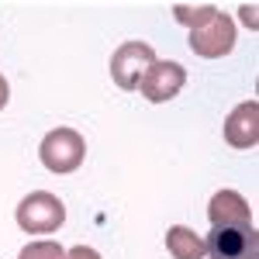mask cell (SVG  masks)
Masks as SVG:
<instances>
[{
    "label": "cell",
    "mask_w": 259,
    "mask_h": 259,
    "mask_svg": "<svg viewBox=\"0 0 259 259\" xmlns=\"http://www.w3.org/2000/svg\"><path fill=\"white\" fill-rule=\"evenodd\" d=\"M41 162L49 173H73L83 166V156H87V142H83L80 132L73 128H56L41 139V149H38Z\"/></svg>",
    "instance_id": "6da1fadb"
},
{
    "label": "cell",
    "mask_w": 259,
    "mask_h": 259,
    "mask_svg": "<svg viewBox=\"0 0 259 259\" xmlns=\"http://www.w3.org/2000/svg\"><path fill=\"white\" fill-rule=\"evenodd\" d=\"M62 221H66V204L49 190H35L18 204V225L21 232H31V235H49L56 232Z\"/></svg>",
    "instance_id": "7a4b0ae2"
},
{
    "label": "cell",
    "mask_w": 259,
    "mask_h": 259,
    "mask_svg": "<svg viewBox=\"0 0 259 259\" xmlns=\"http://www.w3.org/2000/svg\"><path fill=\"white\" fill-rule=\"evenodd\" d=\"M152 62H156V52H152L149 41H124L111 56V80L118 83L121 90H139L142 76Z\"/></svg>",
    "instance_id": "3957f363"
},
{
    "label": "cell",
    "mask_w": 259,
    "mask_h": 259,
    "mask_svg": "<svg viewBox=\"0 0 259 259\" xmlns=\"http://www.w3.org/2000/svg\"><path fill=\"white\" fill-rule=\"evenodd\" d=\"M204 249L211 259H259V239L252 225H228V228H214Z\"/></svg>",
    "instance_id": "277c9868"
},
{
    "label": "cell",
    "mask_w": 259,
    "mask_h": 259,
    "mask_svg": "<svg viewBox=\"0 0 259 259\" xmlns=\"http://www.w3.org/2000/svg\"><path fill=\"white\" fill-rule=\"evenodd\" d=\"M183 83H187V69L173 59H156L149 69H145V76H142L139 90L145 100H152V104H166V100H173L183 90Z\"/></svg>",
    "instance_id": "5b68a950"
},
{
    "label": "cell",
    "mask_w": 259,
    "mask_h": 259,
    "mask_svg": "<svg viewBox=\"0 0 259 259\" xmlns=\"http://www.w3.org/2000/svg\"><path fill=\"white\" fill-rule=\"evenodd\" d=\"M190 49L197 52L200 59H221L235 49V21L228 14H218L207 28L190 31Z\"/></svg>",
    "instance_id": "8992f818"
},
{
    "label": "cell",
    "mask_w": 259,
    "mask_h": 259,
    "mask_svg": "<svg viewBox=\"0 0 259 259\" xmlns=\"http://www.w3.org/2000/svg\"><path fill=\"white\" fill-rule=\"evenodd\" d=\"M225 139L232 149H256L259 142V104L245 100L225 121Z\"/></svg>",
    "instance_id": "52a82bcc"
},
{
    "label": "cell",
    "mask_w": 259,
    "mask_h": 259,
    "mask_svg": "<svg viewBox=\"0 0 259 259\" xmlns=\"http://www.w3.org/2000/svg\"><path fill=\"white\" fill-rule=\"evenodd\" d=\"M207 218L214 228H228V225H252V207L249 200L235 194V190H218L211 204H207Z\"/></svg>",
    "instance_id": "ba28073f"
},
{
    "label": "cell",
    "mask_w": 259,
    "mask_h": 259,
    "mask_svg": "<svg viewBox=\"0 0 259 259\" xmlns=\"http://www.w3.org/2000/svg\"><path fill=\"white\" fill-rule=\"evenodd\" d=\"M166 249L173 252V259H204V239L187 225H173L166 232Z\"/></svg>",
    "instance_id": "9c48e42d"
},
{
    "label": "cell",
    "mask_w": 259,
    "mask_h": 259,
    "mask_svg": "<svg viewBox=\"0 0 259 259\" xmlns=\"http://www.w3.org/2000/svg\"><path fill=\"white\" fill-rule=\"evenodd\" d=\"M221 11L214 7V4H173V18L180 21V24H187L190 31H200V28H207L211 21L218 18Z\"/></svg>",
    "instance_id": "30bf717a"
},
{
    "label": "cell",
    "mask_w": 259,
    "mask_h": 259,
    "mask_svg": "<svg viewBox=\"0 0 259 259\" xmlns=\"http://www.w3.org/2000/svg\"><path fill=\"white\" fill-rule=\"evenodd\" d=\"M62 256H66V252H62L59 242L41 239V242H31V245H24L18 259H62Z\"/></svg>",
    "instance_id": "8fae6325"
},
{
    "label": "cell",
    "mask_w": 259,
    "mask_h": 259,
    "mask_svg": "<svg viewBox=\"0 0 259 259\" xmlns=\"http://www.w3.org/2000/svg\"><path fill=\"white\" fill-rule=\"evenodd\" d=\"M62 259H100V256L94 252V249H90V245H76V249H69V252H66Z\"/></svg>",
    "instance_id": "7c38bea8"
},
{
    "label": "cell",
    "mask_w": 259,
    "mask_h": 259,
    "mask_svg": "<svg viewBox=\"0 0 259 259\" xmlns=\"http://www.w3.org/2000/svg\"><path fill=\"white\" fill-rule=\"evenodd\" d=\"M239 11H242V21H245V24H256V7H252V4H242Z\"/></svg>",
    "instance_id": "4fadbf2b"
},
{
    "label": "cell",
    "mask_w": 259,
    "mask_h": 259,
    "mask_svg": "<svg viewBox=\"0 0 259 259\" xmlns=\"http://www.w3.org/2000/svg\"><path fill=\"white\" fill-rule=\"evenodd\" d=\"M7 97H11V94H7V80H4V76H0V111H4V107H7Z\"/></svg>",
    "instance_id": "5bb4252c"
}]
</instances>
